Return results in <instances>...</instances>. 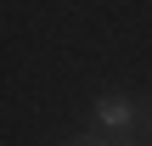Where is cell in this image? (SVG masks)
I'll use <instances>...</instances> for the list:
<instances>
[{"instance_id": "cell-1", "label": "cell", "mask_w": 152, "mask_h": 146, "mask_svg": "<svg viewBox=\"0 0 152 146\" xmlns=\"http://www.w3.org/2000/svg\"><path fill=\"white\" fill-rule=\"evenodd\" d=\"M96 124L113 129V135H124V129L135 124V107H130L124 96H102V101H96Z\"/></svg>"}, {"instance_id": "cell-2", "label": "cell", "mask_w": 152, "mask_h": 146, "mask_svg": "<svg viewBox=\"0 0 152 146\" xmlns=\"http://www.w3.org/2000/svg\"><path fill=\"white\" fill-rule=\"evenodd\" d=\"M79 146H96V141H79Z\"/></svg>"}]
</instances>
